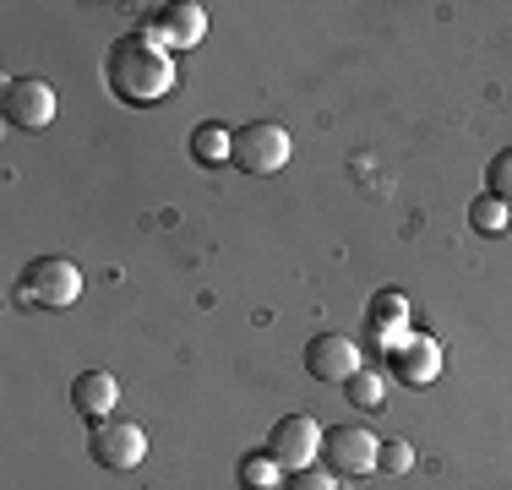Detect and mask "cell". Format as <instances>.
Instances as JSON below:
<instances>
[{"mask_svg": "<svg viewBox=\"0 0 512 490\" xmlns=\"http://www.w3.org/2000/svg\"><path fill=\"white\" fill-rule=\"evenodd\" d=\"M88 452H93V463L109 474H120V469H137L142 458H148V436H142V425H131V420H99L93 425V436H88Z\"/></svg>", "mask_w": 512, "mask_h": 490, "instance_id": "cell-6", "label": "cell"}, {"mask_svg": "<svg viewBox=\"0 0 512 490\" xmlns=\"http://www.w3.org/2000/svg\"><path fill=\"white\" fill-rule=\"evenodd\" d=\"M322 458L338 480H360V474H376V458H382V436H371L365 425H338V431L322 436Z\"/></svg>", "mask_w": 512, "mask_h": 490, "instance_id": "cell-5", "label": "cell"}, {"mask_svg": "<svg viewBox=\"0 0 512 490\" xmlns=\"http://www.w3.org/2000/svg\"><path fill=\"white\" fill-rule=\"evenodd\" d=\"M82 294V267L66 262V256H33L17 278V305H33V311H66Z\"/></svg>", "mask_w": 512, "mask_h": 490, "instance_id": "cell-2", "label": "cell"}, {"mask_svg": "<svg viewBox=\"0 0 512 490\" xmlns=\"http://www.w3.org/2000/svg\"><path fill=\"white\" fill-rule=\"evenodd\" d=\"M0 109H6V120L17 131H44L55 120V88L39 77H17V82H6Z\"/></svg>", "mask_w": 512, "mask_h": 490, "instance_id": "cell-8", "label": "cell"}, {"mask_svg": "<svg viewBox=\"0 0 512 490\" xmlns=\"http://www.w3.org/2000/svg\"><path fill=\"white\" fill-rule=\"evenodd\" d=\"M322 425L311 420V414H284V420L267 431V452H273V463L284 474H300V469H311L316 458H322Z\"/></svg>", "mask_w": 512, "mask_h": 490, "instance_id": "cell-4", "label": "cell"}, {"mask_svg": "<svg viewBox=\"0 0 512 490\" xmlns=\"http://www.w3.org/2000/svg\"><path fill=\"white\" fill-rule=\"evenodd\" d=\"M376 469H382V474H409L414 469V447H409V441H382Z\"/></svg>", "mask_w": 512, "mask_h": 490, "instance_id": "cell-19", "label": "cell"}, {"mask_svg": "<svg viewBox=\"0 0 512 490\" xmlns=\"http://www.w3.org/2000/svg\"><path fill=\"white\" fill-rule=\"evenodd\" d=\"M229 153H235V131H229V126H218V120H202V126L191 131V158H197L202 169L224 164Z\"/></svg>", "mask_w": 512, "mask_h": 490, "instance_id": "cell-13", "label": "cell"}, {"mask_svg": "<svg viewBox=\"0 0 512 490\" xmlns=\"http://www.w3.org/2000/svg\"><path fill=\"white\" fill-rule=\"evenodd\" d=\"M104 77H109V88H115L120 104L148 109V104H164V98L175 93L180 71H175V55H169L158 39H148V33H126V39L109 44Z\"/></svg>", "mask_w": 512, "mask_h": 490, "instance_id": "cell-1", "label": "cell"}, {"mask_svg": "<svg viewBox=\"0 0 512 490\" xmlns=\"http://www.w3.org/2000/svg\"><path fill=\"white\" fill-rule=\"evenodd\" d=\"M365 333H371V343H382L387 354L398 349V343L409 338V300L398 289H382L371 305H365Z\"/></svg>", "mask_w": 512, "mask_h": 490, "instance_id": "cell-11", "label": "cell"}, {"mask_svg": "<svg viewBox=\"0 0 512 490\" xmlns=\"http://www.w3.org/2000/svg\"><path fill=\"white\" fill-rule=\"evenodd\" d=\"M393 376H398L404 387L436 382V376H442V343L425 338V333H409V338L393 349Z\"/></svg>", "mask_w": 512, "mask_h": 490, "instance_id": "cell-10", "label": "cell"}, {"mask_svg": "<svg viewBox=\"0 0 512 490\" xmlns=\"http://www.w3.org/2000/svg\"><path fill=\"white\" fill-rule=\"evenodd\" d=\"M485 191L512 207V147H502V153L491 158V169H485Z\"/></svg>", "mask_w": 512, "mask_h": 490, "instance_id": "cell-17", "label": "cell"}, {"mask_svg": "<svg viewBox=\"0 0 512 490\" xmlns=\"http://www.w3.org/2000/svg\"><path fill=\"white\" fill-rule=\"evenodd\" d=\"M469 229H474V235H485V240L512 235V207H507V202H496L491 191L474 196V202H469Z\"/></svg>", "mask_w": 512, "mask_h": 490, "instance_id": "cell-14", "label": "cell"}, {"mask_svg": "<svg viewBox=\"0 0 512 490\" xmlns=\"http://www.w3.org/2000/svg\"><path fill=\"white\" fill-rule=\"evenodd\" d=\"M344 398L355 403V409H382V403H387V382H382L376 371H365V365H360V371L344 382Z\"/></svg>", "mask_w": 512, "mask_h": 490, "instance_id": "cell-15", "label": "cell"}, {"mask_svg": "<svg viewBox=\"0 0 512 490\" xmlns=\"http://www.w3.org/2000/svg\"><path fill=\"white\" fill-rule=\"evenodd\" d=\"M306 371L316 376V382H349V376L360 371V349H355V338H344V333H316L306 343Z\"/></svg>", "mask_w": 512, "mask_h": 490, "instance_id": "cell-9", "label": "cell"}, {"mask_svg": "<svg viewBox=\"0 0 512 490\" xmlns=\"http://www.w3.org/2000/svg\"><path fill=\"white\" fill-rule=\"evenodd\" d=\"M240 485L246 490H284V469L273 463V452H256L240 463Z\"/></svg>", "mask_w": 512, "mask_h": 490, "instance_id": "cell-16", "label": "cell"}, {"mask_svg": "<svg viewBox=\"0 0 512 490\" xmlns=\"http://www.w3.org/2000/svg\"><path fill=\"white\" fill-rule=\"evenodd\" d=\"M284 490H349L344 480H338L333 469H300V474H289Z\"/></svg>", "mask_w": 512, "mask_h": 490, "instance_id": "cell-18", "label": "cell"}, {"mask_svg": "<svg viewBox=\"0 0 512 490\" xmlns=\"http://www.w3.org/2000/svg\"><path fill=\"white\" fill-rule=\"evenodd\" d=\"M148 39H158L164 49H197L207 39V11L197 0H175V6L164 11H148Z\"/></svg>", "mask_w": 512, "mask_h": 490, "instance_id": "cell-7", "label": "cell"}, {"mask_svg": "<svg viewBox=\"0 0 512 490\" xmlns=\"http://www.w3.org/2000/svg\"><path fill=\"white\" fill-rule=\"evenodd\" d=\"M289 153H295V142H289L284 126H273V120H251V126L235 131V153H229V164L246 169V175H278V169L289 164Z\"/></svg>", "mask_w": 512, "mask_h": 490, "instance_id": "cell-3", "label": "cell"}, {"mask_svg": "<svg viewBox=\"0 0 512 490\" xmlns=\"http://www.w3.org/2000/svg\"><path fill=\"white\" fill-rule=\"evenodd\" d=\"M71 403H77V414L82 420H109L115 414V403H120V382L109 371H82L77 382H71Z\"/></svg>", "mask_w": 512, "mask_h": 490, "instance_id": "cell-12", "label": "cell"}]
</instances>
